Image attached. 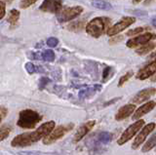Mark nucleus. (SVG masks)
Masks as SVG:
<instances>
[{
    "instance_id": "7c9ffc66",
    "label": "nucleus",
    "mask_w": 156,
    "mask_h": 155,
    "mask_svg": "<svg viewBox=\"0 0 156 155\" xmlns=\"http://www.w3.org/2000/svg\"><path fill=\"white\" fill-rule=\"evenodd\" d=\"M111 72V67L109 66H107L105 69L104 70V73H102V80L104 81H106L107 78H108V76H109V73Z\"/></svg>"
},
{
    "instance_id": "f257e3e1",
    "label": "nucleus",
    "mask_w": 156,
    "mask_h": 155,
    "mask_svg": "<svg viewBox=\"0 0 156 155\" xmlns=\"http://www.w3.org/2000/svg\"><path fill=\"white\" fill-rule=\"evenodd\" d=\"M111 20L105 17H98L93 19L86 26V31L88 34L95 38H99L109 30Z\"/></svg>"
},
{
    "instance_id": "bb28decb",
    "label": "nucleus",
    "mask_w": 156,
    "mask_h": 155,
    "mask_svg": "<svg viewBox=\"0 0 156 155\" xmlns=\"http://www.w3.org/2000/svg\"><path fill=\"white\" fill-rule=\"evenodd\" d=\"M37 0H21V3H20V7L22 9H26L28 8L29 6H31L33 3H35Z\"/></svg>"
},
{
    "instance_id": "f704fd0d",
    "label": "nucleus",
    "mask_w": 156,
    "mask_h": 155,
    "mask_svg": "<svg viewBox=\"0 0 156 155\" xmlns=\"http://www.w3.org/2000/svg\"><path fill=\"white\" fill-rule=\"evenodd\" d=\"M0 2H2L4 4H6V3H12L13 0H0Z\"/></svg>"
},
{
    "instance_id": "cd10ccee",
    "label": "nucleus",
    "mask_w": 156,
    "mask_h": 155,
    "mask_svg": "<svg viewBox=\"0 0 156 155\" xmlns=\"http://www.w3.org/2000/svg\"><path fill=\"white\" fill-rule=\"evenodd\" d=\"M19 154L20 155H56V154L43 153V152H39V151H21Z\"/></svg>"
},
{
    "instance_id": "f3484780",
    "label": "nucleus",
    "mask_w": 156,
    "mask_h": 155,
    "mask_svg": "<svg viewBox=\"0 0 156 155\" xmlns=\"http://www.w3.org/2000/svg\"><path fill=\"white\" fill-rule=\"evenodd\" d=\"M101 89V85H95L93 87H90V88H86V89H83L79 92V98L80 99H84L88 96H91L95 93L97 91H100Z\"/></svg>"
},
{
    "instance_id": "412c9836",
    "label": "nucleus",
    "mask_w": 156,
    "mask_h": 155,
    "mask_svg": "<svg viewBox=\"0 0 156 155\" xmlns=\"http://www.w3.org/2000/svg\"><path fill=\"white\" fill-rule=\"evenodd\" d=\"M97 138H98V140H99V143L101 144H106V143H108L111 140L112 136H111L110 133L102 132V133H100L99 135H98Z\"/></svg>"
},
{
    "instance_id": "f03ea898",
    "label": "nucleus",
    "mask_w": 156,
    "mask_h": 155,
    "mask_svg": "<svg viewBox=\"0 0 156 155\" xmlns=\"http://www.w3.org/2000/svg\"><path fill=\"white\" fill-rule=\"evenodd\" d=\"M42 120V116L32 109H24L20 112L17 125L23 129H33Z\"/></svg>"
},
{
    "instance_id": "5701e85b",
    "label": "nucleus",
    "mask_w": 156,
    "mask_h": 155,
    "mask_svg": "<svg viewBox=\"0 0 156 155\" xmlns=\"http://www.w3.org/2000/svg\"><path fill=\"white\" fill-rule=\"evenodd\" d=\"M84 25H85V23L83 21H78V22L71 23L70 25L67 26V28L71 31H79L84 27Z\"/></svg>"
},
{
    "instance_id": "a878e982",
    "label": "nucleus",
    "mask_w": 156,
    "mask_h": 155,
    "mask_svg": "<svg viewBox=\"0 0 156 155\" xmlns=\"http://www.w3.org/2000/svg\"><path fill=\"white\" fill-rule=\"evenodd\" d=\"M146 28H147V27H143V26L134 28V30H129L128 32H127V35L133 36V35H136V34H140V33H141L144 30H146Z\"/></svg>"
},
{
    "instance_id": "9b49d317",
    "label": "nucleus",
    "mask_w": 156,
    "mask_h": 155,
    "mask_svg": "<svg viewBox=\"0 0 156 155\" xmlns=\"http://www.w3.org/2000/svg\"><path fill=\"white\" fill-rule=\"evenodd\" d=\"M95 124H96V121L91 120L86 122L85 124H83L82 126H80V127L77 129L76 133L74 135V142L77 143V142H79V140H81L93 129Z\"/></svg>"
},
{
    "instance_id": "ddd939ff",
    "label": "nucleus",
    "mask_w": 156,
    "mask_h": 155,
    "mask_svg": "<svg viewBox=\"0 0 156 155\" xmlns=\"http://www.w3.org/2000/svg\"><path fill=\"white\" fill-rule=\"evenodd\" d=\"M155 93H156L155 88H147V89L141 90L133 98V103L135 104L144 103V101L148 100Z\"/></svg>"
},
{
    "instance_id": "393cba45",
    "label": "nucleus",
    "mask_w": 156,
    "mask_h": 155,
    "mask_svg": "<svg viewBox=\"0 0 156 155\" xmlns=\"http://www.w3.org/2000/svg\"><path fill=\"white\" fill-rule=\"evenodd\" d=\"M133 76V71H129V72H127V73L124 75V76H122L121 78H120V80H119V82H118V86L119 87H121V86H123L127 81H128L131 77Z\"/></svg>"
},
{
    "instance_id": "f8f14e48",
    "label": "nucleus",
    "mask_w": 156,
    "mask_h": 155,
    "mask_svg": "<svg viewBox=\"0 0 156 155\" xmlns=\"http://www.w3.org/2000/svg\"><path fill=\"white\" fill-rule=\"evenodd\" d=\"M155 72H156V59L138 72L136 79H140V80L147 79L150 76H152Z\"/></svg>"
},
{
    "instance_id": "2eb2a0df",
    "label": "nucleus",
    "mask_w": 156,
    "mask_h": 155,
    "mask_svg": "<svg viewBox=\"0 0 156 155\" xmlns=\"http://www.w3.org/2000/svg\"><path fill=\"white\" fill-rule=\"evenodd\" d=\"M136 111V104H126L118 110V112L115 115V119L117 121L124 120L126 118H128L129 116Z\"/></svg>"
},
{
    "instance_id": "4be33fe9",
    "label": "nucleus",
    "mask_w": 156,
    "mask_h": 155,
    "mask_svg": "<svg viewBox=\"0 0 156 155\" xmlns=\"http://www.w3.org/2000/svg\"><path fill=\"white\" fill-rule=\"evenodd\" d=\"M12 131L11 126H9L7 124L3 125L2 127H0V142H2L5 139H6L8 136L10 135Z\"/></svg>"
},
{
    "instance_id": "aec40b11",
    "label": "nucleus",
    "mask_w": 156,
    "mask_h": 155,
    "mask_svg": "<svg viewBox=\"0 0 156 155\" xmlns=\"http://www.w3.org/2000/svg\"><path fill=\"white\" fill-rule=\"evenodd\" d=\"M154 146H156V132L151 136V137L148 139L147 142L145 143V144L143 147V152H147L149 150L152 149Z\"/></svg>"
},
{
    "instance_id": "9d476101",
    "label": "nucleus",
    "mask_w": 156,
    "mask_h": 155,
    "mask_svg": "<svg viewBox=\"0 0 156 155\" xmlns=\"http://www.w3.org/2000/svg\"><path fill=\"white\" fill-rule=\"evenodd\" d=\"M39 9L43 12L58 14L62 10V0H44Z\"/></svg>"
},
{
    "instance_id": "e433bc0d",
    "label": "nucleus",
    "mask_w": 156,
    "mask_h": 155,
    "mask_svg": "<svg viewBox=\"0 0 156 155\" xmlns=\"http://www.w3.org/2000/svg\"><path fill=\"white\" fill-rule=\"evenodd\" d=\"M152 25L156 27V18H154L153 20H152Z\"/></svg>"
},
{
    "instance_id": "39448f33",
    "label": "nucleus",
    "mask_w": 156,
    "mask_h": 155,
    "mask_svg": "<svg viewBox=\"0 0 156 155\" xmlns=\"http://www.w3.org/2000/svg\"><path fill=\"white\" fill-rule=\"evenodd\" d=\"M82 12H83V8L81 6L62 8V10L57 14V19L60 23H66L75 19Z\"/></svg>"
},
{
    "instance_id": "b1692460",
    "label": "nucleus",
    "mask_w": 156,
    "mask_h": 155,
    "mask_svg": "<svg viewBox=\"0 0 156 155\" xmlns=\"http://www.w3.org/2000/svg\"><path fill=\"white\" fill-rule=\"evenodd\" d=\"M42 59L46 62H53L55 60V53L52 50H46L42 54Z\"/></svg>"
},
{
    "instance_id": "dca6fc26",
    "label": "nucleus",
    "mask_w": 156,
    "mask_h": 155,
    "mask_svg": "<svg viewBox=\"0 0 156 155\" xmlns=\"http://www.w3.org/2000/svg\"><path fill=\"white\" fill-rule=\"evenodd\" d=\"M154 48H155V43L148 42V43H146V44L140 46V48H138V49L136 50V53L140 56L146 55V54H148V53H150L152 50H154Z\"/></svg>"
},
{
    "instance_id": "423d86ee",
    "label": "nucleus",
    "mask_w": 156,
    "mask_h": 155,
    "mask_svg": "<svg viewBox=\"0 0 156 155\" xmlns=\"http://www.w3.org/2000/svg\"><path fill=\"white\" fill-rule=\"evenodd\" d=\"M144 120H143V119L138 120L134 124H132L130 127H128L124 131L123 134H122L121 137L119 138V139L117 140L118 144L122 145V144L126 143L127 142H129V140L133 138L141 128H144Z\"/></svg>"
},
{
    "instance_id": "20e7f679",
    "label": "nucleus",
    "mask_w": 156,
    "mask_h": 155,
    "mask_svg": "<svg viewBox=\"0 0 156 155\" xmlns=\"http://www.w3.org/2000/svg\"><path fill=\"white\" fill-rule=\"evenodd\" d=\"M73 124H68V125H61L57 127L56 129H54L52 132L47 135L46 137L43 138V143L44 144H50L53 143L56 140L60 139L62 138L66 133H68L69 131L73 129Z\"/></svg>"
},
{
    "instance_id": "0eeeda50",
    "label": "nucleus",
    "mask_w": 156,
    "mask_h": 155,
    "mask_svg": "<svg viewBox=\"0 0 156 155\" xmlns=\"http://www.w3.org/2000/svg\"><path fill=\"white\" fill-rule=\"evenodd\" d=\"M135 22L136 19L134 17H124L118 23H116L114 26L109 27V30L106 31V34L108 36H114L126 30L127 27H129L131 25H133Z\"/></svg>"
},
{
    "instance_id": "72a5a7b5",
    "label": "nucleus",
    "mask_w": 156,
    "mask_h": 155,
    "mask_svg": "<svg viewBox=\"0 0 156 155\" xmlns=\"http://www.w3.org/2000/svg\"><path fill=\"white\" fill-rule=\"evenodd\" d=\"M5 15V4L0 2V20L4 17Z\"/></svg>"
},
{
    "instance_id": "a211bd4d",
    "label": "nucleus",
    "mask_w": 156,
    "mask_h": 155,
    "mask_svg": "<svg viewBox=\"0 0 156 155\" xmlns=\"http://www.w3.org/2000/svg\"><path fill=\"white\" fill-rule=\"evenodd\" d=\"M93 7H95L100 10H110L111 9V4L105 1V0H93L92 1Z\"/></svg>"
},
{
    "instance_id": "c9c22d12",
    "label": "nucleus",
    "mask_w": 156,
    "mask_h": 155,
    "mask_svg": "<svg viewBox=\"0 0 156 155\" xmlns=\"http://www.w3.org/2000/svg\"><path fill=\"white\" fill-rule=\"evenodd\" d=\"M140 1H141V0H133V4H135V5H136V4L140 3Z\"/></svg>"
},
{
    "instance_id": "6e6552de",
    "label": "nucleus",
    "mask_w": 156,
    "mask_h": 155,
    "mask_svg": "<svg viewBox=\"0 0 156 155\" xmlns=\"http://www.w3.org/2000/svg\"><path fill=\"white\" fill-rule=\"evenodd\" d=\"M155 126H156L155 123H149L147 125L144 126V128L141 129V131L136 137L135 142L133 143V144H132V148L138 149L140 146V144L145 140V139L148 137V135L151 132H153V130L155 129Z\"/></svg>"
},
{
    "instance_id": "4468645a",
    "label": "nucleus",
    "mask_w": 156,
    "mask_h": 155,
    "mask_svg": "<svg viewBox=\"0 0 156 155\" xmlns=\"http://www.w3.org/2000/svg\"><path fill=\"white\" fill-rule=\"evenodd\" d=\"M155 106H156L155 101H147V103H145L144 104H143V105L140 106V107H139L138 109L135 111L132 119H133V120H138L139 118L141 117V116H144V114L150 112L151 110H153Z\"/></svg>"
},
{
    "instance_id": "c85d7f7f",
    "label": "nucleus",
    "mask_w": 156,
    "mask_h": 155,
    "mask_svg": "<svg viewBox=\"0 0 156 155\" xmlns=\"http://www.w3.org/2000/svg\"><path fill=\"white\" fill-rule=\"evenodd\" d=\"M58 40L57 39V38H55V37H50L47 40V45L49 47H51V48L56 47L58 45Z\"/></svg>"
},
{
    "instance_id": "6ab92c4d",
    "label": "nucleus",
    "mask_w": 156,
    "mask_h": 155,
    "mask_svg": "<svg viewBox=\"0 0 156 155\" xmlns=\"http://www.w3.org/2000/svg\"><path fill=\"white\" fill-rule=\"evenodd\" d=\"M20 19V12L16 9H13V10L10 11L9 15H8V18H7V21L10 25L12 26H16L18 23V21Z\"/></svg>"
},
{
    "instance_id": "1a4fd4ad",
    "label": "nucleus",
    "mask_w": 156,
    "mask_h": 155,
    "mask_svg": "<svg viewBox=\"0 0 156 155\" xmlns=\"http://www.w3.org/2000/svg\"><path fill=\"white\" fill-rule=\"evenodd\" d=\"M156 36L155 34L151 32H145L144 34H141V35H139L135 38H131L128 41H127L126 45L127 47L129 48H136V47H139V46H143L146 43L150 42V40L154 39Z\"/></svg>"
},
{
    "instance_id": "7ed1b4c3",
    "label": "nucleus",
    "mask_w": 156,
    "mask_h": 155,
    "mask_svg": "<svg viewBox=\"0 0 156 155\" xmlns=\"http://www.w3.org/2000/svg\"><path fill=\"white\" fill-rule=\"evenodd\" d=\"M41 138L42 136L35 130L34 132L23 133L15 137L12 140L11 144L14 147H26L38 142L39 139H41Z\"/></svg>"
},
{
    "instance_id": "c756f323",
    "label": "nucleus",
    "mask_w": 156,
    "mask_h": 155,
    "mask_svg": "<svg viewBox=\"0 0 156 155\" xmlns=\"http://www.w3.org/2000/svg\"><path fill=\"white\" fill-rule=\"evenodd\" d=\"M26 69H27V71L28 72L29 74L34 73L35 70H36L35 65H34L33 64H31V62H27V64H26Z\"/></svg>"
},
{
    "instance_id": "473e14b6",
    "label": "nucleus",
    "mask_w": 156,
    "mask_h": 155,
    "mask_svg": "<svg viewBox=\"0 0 156 155\" xmlns=\"http://www.w3.org/2000/svg\"><path fill=\"white\" fill-rule=\"evenodd\" d=\"M6 114H7V108L1 106V107H0V123H1L2 119L6 116Z\"/></svg>"
},
{
    "instance_id": "2f4dec72",
    "label": "nucleus",
    "mask_w": 156,
    "mask_h": 155,
    "mask_svg": "<svg viewBox=\"0 0 156 155\" xmlns=\"http://www.w3.org/2000/svg\"><path fill=\"white\" fill-rule=\"evenodd\" d=\"M49 82H50V80H49L48 78H41V80H40V83H39V89L40 90H42V89H44V87H45Z\"/></svg>"
}]
</instances>
